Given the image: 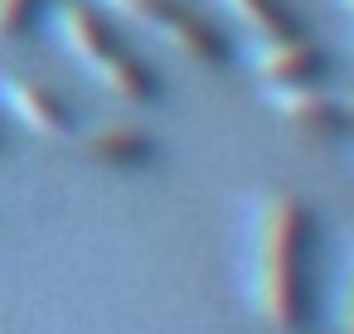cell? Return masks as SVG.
Returning <instances> with one entry per match:
<instances>
[{"mask_svg":"<svg viewBox=\"0 0 354 334\" xmlns=\"http://www.w3.org/2000/svg\"><path fill=\"white\" fill-rule=\"evenodd\" d=\"M310 233L315 223L301 194H262L252 208V305L281 334L310 324Z\"/></svg>","mask_w":354,"mask_h":334,"instance_id":"cell-1","label":"cell"},{"mask_svg":"<svg viewBox=\"0 0 354 334\" xmlns=\"http://www.w3.org/2000/svg\"><path fill=\"white\" fill-rule=\"evenodd\" d=\"M54 30H59V44H64L112 97H122L127 107H151V102H160V78L117 39L107 10L83 6V0H68V6H59V15H54Z\"/></svg>","mask_w":354,"mask_h":334,"instance_id":"cell-2","label":"cell"},{"mask_svg":"<svg viewBox=\"0 0 354 334\" xmlns=\"http://www.w3.org/2000/svg\"><path fill=\"white\" fill-rule=\"evenodd\" d=\"M97 6H102L107 15L136 25V30L151 35L156 44L175 49V54L189 59V63H204V68H228V63H233L228 39H223L209 20H199L189 6H180V0H97Z\"/></svg>","mask_w":354,"mask_h":334,"instance_id":"cell-3","label":"cell"},{"mask_svg":"<svg viewBox=\"0 0 354 334\" xmlns=\"http://www.w3.org/2000/svg\"><path fill=\"white\" fill-rule=\"evenodd\" d=\"M0 102H6V112L35 136H49V141H73L78 136L73 107L59 92H49L44 83H35V78H0Z\"/></svg>","mask_w":354,"mask_h":334,"instance_id":"cell-4","label":"cell"},{"mask_svg":"<svg viewBox=\"0 0 354 334\" xmlns=\"http://www.w3.org/2000/svg\"><path fill=\"white\" fill-rule=\"evenodd\" d=\"M252 73L262 78V88H301V83H320L325 78V54L296 30L281 39H257L252 49Z\"/></svg>","mask_w":354,"mask_h":334,"instance_id":"cell-5","label":"cell"},{"mask_svg":"<svg viewBox=\"0 0 354 334\" xmlns=\"http://www.w3.org/2000/svg\"><path fill=\"white\" fill-rule=\"evenodd\" d=\"M267 107L296 126V131H310V136H330V131H344V97L320 88V83H301V88H267Z\"/></svg>","mask_w":354,"mask_h":334,"instance_id":"cell-6","label":"cell"},{"mask_svg":"<svg viewBox=\"0 0 354 334\" xmlns=\"http://www.w3.org/2000/svg\"><path fill=\"white\" fill-rule=\"evenodd\" d=\"M78 150L102 170H146L156 160V141L141 126H97L78 136Z\"/></svg>","mask_w":354,"mask_h":334,"instance_id":"cell-7","label":"cell"},{"mask_svg":"<svg viewBox=\"0 0 354 334\" xmlns=\"http://www.w3.org/2000/svg\"><path fill=\"white\" fill-rule=\"evenodd\" d=\"M228 6V15L252 35V39H281V35H296V15L286 10V0H218Z\"/></svg>","mask_w":354,"mask_h":334,"instance_id":"cell-8","label":"cell"},{"mask_svg":"<svg viewBox=\"0 0 354 334\" xmlns=\"http://www.w3.org/2000/svg\"><path fill=\"white\" fill-rule=\"evenodd\" d=\"M49 0H0V39H20L39 15H44Z\"/></svg>","mask_w":354,"mask_h":334,"instance_id":"cell-9","label":"cell"},{"mask_svg":"<svg viewBox=\"0 0 354 334\" xmlns=\"http://www.w3.org/2000/svg\"><path fill=\"white\" fill-rule=\"evenodd\" d=\"M344 334H354V276H349V295H344Z\"/></svg>","mask_w":354,"mask_h":334,"instance_id":"cell-10","label":"cell"},{"mask_svg":"<svg viewBox=\"0 0 354 334\" xmlns=\"http://www.w3.org/2000/svg\"><path fill=\"white\" fill-rule=\"evenodd\" d=\"M344 97V126H354V92H339Z\"/></svg>","mask_w":354,"mask_h":334,"instance_id":"cell-11","label":"cell"},{"mask_svg":"<svg viewBox=\"0 0 354 334\" xmlns=\"http://www.w3.org/2000/svg\"><path fill=\"white\" fill-rule=\"evenodd\" d=\"M339 6H344V15H349V20H354V0H339Z\"/></svg>","mask_w":354,"mask_h":334,"instance_id":"cell-12","label":"cell"}]
</instances>
